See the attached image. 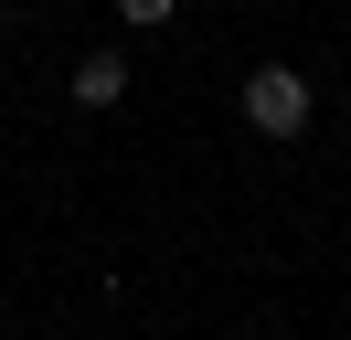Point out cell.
<instances>
[{"label":"cell","mask_w":351,"mask_h":340,"mask_svg":"<svg viewBox=\"0 0 351 340\" xmlns=\"http://www.w3.org/2000/svg\"><path fill=\"white\" fill-rule=\"evenodd\" d=\"M308 75H287V64H256V75H245V127H256V138H298L308 127Z\"/></svg>","instance_id":"6da1fadb"},{"label":"cell","mask_w":351,"mask_h":340,"mask_svg":"<svg viewBox=\"0 0 351 340\" xmlns=\"http://www.w3.org/2000/svg\"><path fill=\"white\" fill-rule=\"evenodd\" d=\"M128 85H138V75H128L117 53H86V64H75V106H96V117H107V106L128 96Z\"/></svg>","instance_id":"7a4b0ae2"},{"label":"cell","mask_w":351,"mask_h":340,"mask_svg":"<svg viewBox=\"0 0 351 340\" xmlns=\"http://www.w3.org/2000/svg\"><path fill=\"white\" fill-rule=\"evenodd\" d=\"M171 11H181V0H117V21H128V32H160Z\"/></svg>","instance_id":"3957f363"}]
</instances>
